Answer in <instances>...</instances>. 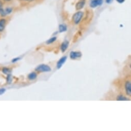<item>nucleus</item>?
I'll return each instance as SVG.
<instances>
[{
    "label": "nucleus",
    "mask_w": 131,
    "mask_h": 131,
    "mask_svg": "<svg viewBox=\"0 0 131 131\" xmlns=\"http://www.w3.org/2000/svg\"><path fill=\"white\" fill-rule=\"evenodd\" d=\"M35 71L38 72H49L51 71V69L48 65L42 64L38 65L35 69Z\"/></svg>",
    "instance_id": "f03ea898"
},
{
    "label": "nucleus",
    "mask_w": 131,
    "mask_h": 131,
    "mask_svg": "<svg viewBox=\"0 0 131 131\" xmlns=\"http://www.w3.org/2000/svg\"><path fill=\"white\" fill-rule=\"evenodd\" d=\"M69 42L68 41H64L60 47V49L61 50V51L62 52H64L65 51L67 50L68 48L69 47Z\"/></svg>",
    "instance_id": "9d476101"
},
{
    "label": "nucleus",
    "mask_w": 131,
    "mask_h": 131,
    "mask_svg": "<svg viewBox=\"0 0 131 131\" xmlns=\"http://www.w3.org/2000/svg\"><path fill=\"white\" fill-rule=\"evenodd\" d=\"M8 21L7 16L5 17H0V34L2 33L5 30Z\"/></svg>",
    "instance_id": "7ed1b4c3"
},
{
    "label": "nucleus",
    "mask_w": 131,
    "mask_h": 131,
    "mask_svg": "<svg viewBox=\"0 0 131 131\" xmlns=\"http://www.w3.org/2000/svg\"><path fill=\"white\" fill-rule=\"evenodd\" d=\"M117 100L118 101H128L129 100V99L122 95H119L117 98Z\"/></svg>",
    "instance_id": "dca6fc26"
},
{
    "label": "nucleus",
    "mask_w": 131,
    "mask_h": 131,
    "mask_svg": "<svg viewBox=\"0 0 131 131\" xmlns=\"http://www.w3.org/2000/svg\"><path fill=\"white\" fill-rule=\"evenodd\" d=\"M85 0H80L76 4V9L77 10L82 9L85 6Z\"/></svg>",
    "instance_id": "6e6552de"
},
{
    "label": "nucleus",
    "mask_w": 131,
    "mask_h": 131,
    "mask_svg": "<svg viewBox=\"0 0 131 131\" xmlns=\"http://www.w3.org/2000/svg\"><path fill=\"white\" fill-rule=\"evenodd\" d=\"M13 78L11 74H9L7 75V76L6 77V82L7 84H11L13 82Z\"/></svg>",
    "instance_id": "2eb2a0df"
},
{
    "label": "nucleus",
    "mask_w": 131,
    "mask_h": 131,
    "mask_svg": "<svg viewBox=\"0 0 131 131\" xmlns=\"http://www.w3.org/2000/svg\"><path fill=\"white\" fill-rule=\"evenodd\" d=\"M57 40V37H53L52 38H51L50 39H48L47 41H46V44H51L52 43H53L54 42H55Z\"/></svg>",
    "instance_id": "f3484780"
},
{
    "label": "nucleus",
    "mask_w": 131,
    "mask_h": 131,
    "mask_svg": "<svg viewBox=\"0 0 131 131\" xmlns=\"http://www.w3.org/2000/svg\"><path fill=\"white\" fill-rule=\"evenodd\" d=\"M125 89L126 94L128 96H130L131 95V84L130 82L127 81L125 83Z\"/></svg>",
    "instance_id": "9b49d317"
},
{
    "label": "nucleus",
    "mask_w": 131,
    "mask_h": 131,
    "mask_svg": "<svg viewBox=\"0 0 131 131\" xmlns=\"http://www.w3.org/2000/svg\"><path fill=\"white\" fill-rule=\"evenodd\" d=\"M5 4L1 1V0H0V17H7L6 16L5 14Z\"/></svg>",
    "instance_id": "1a4fd4ad"
},
{
    "label": "nucleus",
    "mask_w": 131,
    "mask_h": 131,
    "mask_svg": "<svg viewBox=\"0 0 131 131\" xmlns=\"http://www.w3.org/2000/svg\"><path fill=\"white\" fill-rule=\"evenodd\" d=\"M20 59H21V58H19V57L15 58H14V59L12 60V63H16V62H18L19 60H20Z\"/></svg>",
    "instance_id": "6ab92c4d"
},
{
    "label": "nucleus",
    "mask_w": 131,
    "mask_h": 131,
    "mask_svg": "<svg viewBox=\"0 0 131 131\" xmlns=\"http://www.w3.org/2000/svg\"><path fill=\"white\" fill-rule=\"evenodd\" d=\"M38 0H18L20 4L23 7L29 6L30 5H33Z\"/></svg>",
    "instance_id": "20e7f679"
},
{
    "label": "nucleus",
    "mask_w": 131,
    "mask_h": 131,
    "mask_svg": "<svg viewBox=\"0 0 131 131\" xmlns=\"http://www.w3.org/2000/svg\"><path fill=\"white\" fill-rule=\"evenodd\" d=\"M105 1H106V3L110 4V3H111L113 1V0H105Z\"/></svg>",
    "instance_id": "4be33fe9"
},
{
    "label": "nucleus",
    "mask_w": 131,
    "mask_h": 131,
    "mask_svg": "<svg viewBox=\"0 0 131 131\" xmlns=\"http://www.w3.org/2000/svg\"><path fill=\"white\" fill-rule=\"evenodd\" d=\"M82 54L80 51H72L70 53V58L72 60H75L77 58L81 57Z\"/></svg>",
    "instance_id": "423d86ee"
},
{
    "label": "nucleus",
    "mask_w": 131,
    "mask_h": 131,
    "mask_svg": "<svg viewBox=\"0 0 131 131\" xmlns=\"http://www.w3.org/2000/svg\"><path fill=\"white\" fill-rule=\"evenodd\" d=\"M84 13L82 12H78L75 13L73 16V21L75 24H78L83 17Z\"/></svg>",
    "instance_id": "f257e3e1"
},
{
    "label": "nucleus",
    "mask_w": 131,
    "mask_h": 131,
    "mask_svg": "<svg viewBox=\"0 0 131 131\" xmlns=\"http://www.w3.org/2000/svg\"><path fill=\"white\" fill-rule=\"evenodd\" d=\"M2 72L4 74V75H8L9 74H10L11 73V70L6 67H4L2 69Z\"/></svg>",
    "instance_id": "4468645a"
},
{
    "label": "nucleus",
    "mask_w": 131,
    "mask_h": 131,
    "mask_svg": "<svg viewBox=\"0 0 131 131\" xmlns=\"http://www.w3.org/2000/svg\"><path fill=\"white\" fill-rule=\"evenodd\" d=\"M1 1L5 5H10L14 2V0H1Z\"/></svg>",
    "instance_id": "a211bd4d"
},
{
    "label": "nucleus",
    "mask_w": 131,
    "mask_h": 131,
    "mask_svg": "<svg viewBox=\"0 0 131 131\" xmlns=\"http://www.w3.org/2000/svg\"><path fill=\"white\" fill-rule=\"evenodd\" d=\"M68 27L65 24H60L59 26V32L62 33L67 31Z\"/></svg>",
    "instance_id": "f8f14e48"
},
{
    "label": "nucleus",
    "mask_w": 131,
    "mask_h": 131,
    "mask_svg": "<svg viewBox=\"0 0 131 131\" xmlns=\"http://www.w3.org/2000/svg\"><path fill=\"white\" fill-rule=\"evenodd\" d=\"M67 56H64L63 57H62L57 63V69H60L61 68V67H62V65L64 64V63L66 62L67 60Z\"/></svg>",
    "instance_id": "0eeeda50"
},
{
    "label": "nucleus",
    "mask_w": 131,
    "mask_h": 131,
    "mask_svg": "<svg viewBox=\"0 0 131 131\" xmlns=\"http://www.w3.org/2000/svg\"><path fill=\"white\" fill-rule=\"evenodd\" d=\"M37 77V74L35 72H32L28 75V79L30 80H35Z\"/></svg>",
    "instance_id": "ddd939ff"
},
{
    "label": "nucleus",
    "mask_w": 131,
    "mask_h": 131,
    "mask_svg": "<svg viewBox=\"0 0 131 131\" xmlns=\"http://www.w3.org/2000/svg\"><path fill=\"white\" fill-rule=\"evenodd\" d=\"M116 1L117 2H118L119 3L121 4V3H123L125 1V0H116Z\"/></svg>",
    "instance_id": "412c9836"
},
{
    "label": "nucleus",
    "mask_w": 131,
    "mask_h": 131,
    "mask_svg": "<svg viewBox=\"0 0 131 131\" xmlns=\"http://www.w3.org/2000/svg\"><path fill=\"white\" fill-rule=\"evenodd\" d=\"M103 2V0H92L90 2V6L91 8H94L99 6L102 5Z\"/></svg>",
    "instance_id": "39448f33"
},
{
    "label": "nucleus",
    "mask_w": 131,
    "mask_h": 131,
    "mask_svg": "<svg viewBox=\"0 0 131 131\" xmlns=\"http://www.w3.org/2000/svg\"><path fill=\"white\" fill-rule=\"evenodd\" d=\"M6 91V89L4 88H1L0 89V95H2L5 93Z\"/></svg>",
    "instance_id": "aec40b11"
}]
</instances>
